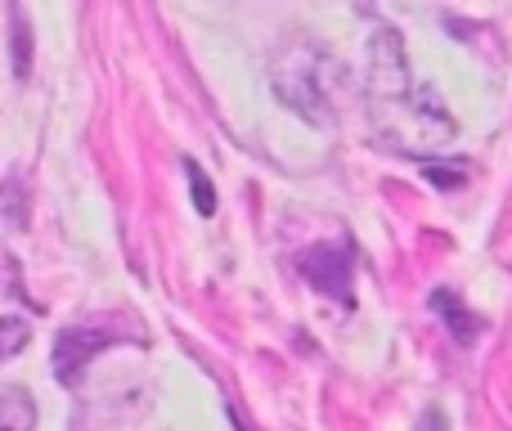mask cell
Masks as SVG:
<instances>
[{
	"instance_id": "cell-1",
	"label": "cell",
	"mask_w": 512,
	"mask_h": 431,
	"mask_svg": "<svg viewBox=\"0 0 512 431\" xmlns=\"http://www.w3.org/2000/svg\"><path fill=\"white\" fill-rule=\"evenodd\" d=\"M274 95L306 122L328 117V86H324V54L315 45H292L283 63H274Z\"/></svg>"
},
{
	"instance_id": "cell-2",
	"label": "cell",
	"mask_w": 512,
	"mask_h": 431,
	"mask_svg": "<svg viewBox=\"0 0 512 431\" xmlns=\"http://www.w3.org/2000/svg\"><path fill=\"white\" fill-rule=\"evenodd\" d=\"M122 342H140V333H135V328H117V324H72V328H63L59 342H54V378H59L63 387H72L99 351L122 346Z\"/></svg>"
},
{
	"instance_id": "cell-3",
	"label": "cell",
	"mask_w": 512,
	"mask_h": 431,
	"mask_svg": "<svg viewBox=\"0 0 512 431\" xmlns=\"http://www.w3.org/2000/svg\"><path fill=\"white\" fill-rule=\"evenodd\" d=\"M297 270L315 283L319 292L337 297L342 306H351V270H355V256H351V243H319V247H306L297 256Z\"/></svg>"
},
{
	"instance_id": "cell-4",
	"label": "cell",
	"mask_w": 512,
	"mask_h": 431,
	"mask_svg": "<svg viewBox=\"0 0 512 431\" xmlns=\"http://www.w3.org/2000/svg\"><path fill=\"white\" fill-rule=\"evenodd\" d=\"M432 310L445 319V328H450L459 342H477V337H481V319L472 315V310L463 306V301L454 297L450 288H436V292H432Z\"/></svg>"
},
{
	"instance_id": "cell-5",
	"label": "cell",
	"mask_w": 512,
	"mask_h": 431,
	"mask_svg": "<svg viewBox=\"0 0 512 431\" xmlns=\"http://www.w3.org/2000/svg\"><path fill=\"white\" fill-rule=\"evenodd\" d=\"M0 431H36V405L23 387L0 391Z\"/></svg>"
},
{
	"instance_id": "cell-6",
	"label": "cell",
	"mask_w": 512,
	"mask_h": 431,
	"mask_svg": "<svg viewBox=\"0 0 512 431\" xmlns=\"http://www.w3.org/2000/svg\"><path fill=\"white\" fill-rule=\"evenodd\" d=\"M9 32H14V72L18 77H27V45H32V36H27V18H23V5L18 0H9Z\"/></svg>"
},
{
	"instance_id": "cell-7",
	"label": "cell",
	"mask_w": 512,
	"mask_h": 431,
	"mask_svg": "<svg viewBox=\"0 0 512 431\" xmlns=\"http://www.w3.org/2000/svg\"><path fill=\"white\" fill-rule=\"evenodd\" d=\"M185 171H189V194H194L198 216H212L216 212V194H212V180H207V171L198 167L194 158H185Z\"/></svg>"
},
{
	"instance_id": "cell-8",
	"label": "cell",
	"mask_w": 512,
	"mask_h": 431,
	"mask_svg": "<svg viewBox=\"0 0 512 431\" xmlns=\"http://www.w3.org/2000/svg\"><path fill=\"white\" fill-rule=\"evenodd\" d=\"M0 328H5V342H0V360H14L18 346L27 342V324H23L18 315H5V324H0Z\"/></svg>"
},
{
	"instance_id": "cell-9",
	"label": "cell",
	"mask_w": 512,
	"mask_h": 431,
	"mask_svg": "<svg viewBox=\"0 0 512 431\" xmlns=\"http://www.w3.org/2000/svg\"><path fill=\"white\" fill-rule=\"evenodd\" d=\"M418 431H450V418H445L441 409H423V414H418Z\"/></svg>"
}]
</instances>
